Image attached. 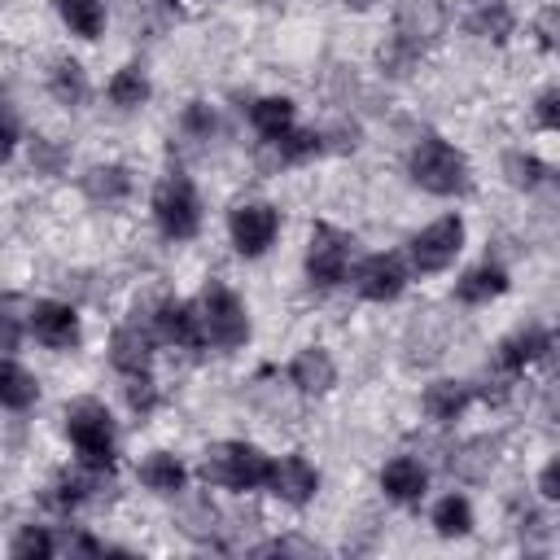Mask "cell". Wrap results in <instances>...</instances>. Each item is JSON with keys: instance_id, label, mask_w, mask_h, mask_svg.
<instances>
[{"instance_id": "cell-1", "label": "cell", "mask_w": 560, "mask_h": 560, "mask_svg": "<svg viewBox=\"0 0 560 560\" xmlns=\"http://www.w3.org/2000/svg\"><path fill=\"white\" fill-rule=\"evenodd\" d=\"M201 481L206 486H228V490H258L267 486V472H271V459L249 446V442H214L201 459Z\"/></svg>"}, {"instance_id": "cell-2", "label": "cell", "mask_w": 560, "mask_h": 560, "mask_svg": "<svg viewBox=\"0 0 560 560\" xmlns=\"http://www.w3.org/2000/svg\"><path fill=\"white\" fill-rule=\"evenodd\" d=\"M411 179L438 197H455V192H468V158L446 144L442 136H424L416 149H411Z\"/></svg>"}, {"instance_id": "cell-3", "label": "cell", "mask_w": 560, "mask_h": 560, "mask_svg": "<svg viewBox=\"0 0 560 560\" xmlns=\"http://www.w3.org/2000/svg\"><path fill=\"white\" fill-rule=\"evenodd\" d=\"M66 433H70L74 451L83 455V464H92V468H109L114 464V416H109L105 402L74 398L66 407Z\"/></svg>"}, {"instance_id": "cell-4", "label": "cell", "mask_w": 560, "mask_h": 560, "mask_svg": "<svg viewBox=\"0 0 560 560\" xmlns=\"http://www.w3.org/2000/svg\"><path fill=\"white\" fill-rule=\"evenodd\" d=\"M201 337L214 341L219 350H236L249 341V315H245V302L223 284V280H210L206 293H201Z\"/></svg>"}, {"instance_id": "cell-5", "label": "cell", "mask_w": 560, "mask_h": 560, "mask_svg": "<svg viewBox=\"0 0 560 560\" xmlns=\"http://www.w3.org/2000/svg\"><path fill=\"white\" fill-rule=\"evenodd\" d=\"M153 219H158V228L171 241L197 236V228H201V197H197L188 175L171 171V175L158 179V188H153Z\"/></svg>"}, {"instance_id": "cell-6", "label": "cell", "mask_w": 560, "mask_h": 560, "mask_svg": "<svg viewBox=\"0 0 560 560\" xmlns=\"http://www.w3.org/2000/svg\"><path fill=\"white\" fill-rule=\"evenodd\" d=\"M350 249H354V241L341 228L315 223L311 228V245H306V276H311V284H319V289L341 284L346 267H350Z\"/></svg>"}, {"instance_id": "cell-7", "label": "cell", "mask_w": 560, "mask_h": 560, "mask_svg": "<svg viewBox=\"0 0 560 560\" xmlns=\"http://www.w3.org/2000/svg\"><path fill=\"white\" fill-rule=\"evenodd\" d=\"M464 249V219L459 214H442L429 228H420L411 236V262L416 271H446Z\"/></svg>"}, {"instance_id": "cell-8", "label": "cell", "mask_w": 560, "mask_h": 560, "mask_svg": "<svg viewBox=\"0 0 560 560\" xmlns=\"http://www.w3.org/2000/svg\"><path fill=\"white\" fill-rule=\"evenodd\" d=\"M446 31V9L442 0H398L394 9V39H402L407 48L424 52L442 39Z\"/></svg>"}, {"instance_id": "cell-9", "label": "cell", "mask_w": 560, "mask_h": 560, "mask_svg": "<svg viewBox=\"0 0 560 560\" xmlns=\"http://www.w3.org/2000/svg\"><path fill=\"white\" fill-rule=\"evenodd\" d=\"M228 232H232V245H236L245 258H258V254L276 241V232H280V214H276L267 201H245V206L232 210Z\"/></svg>"}, {"instance_id": "cell-10", "label": "cell", "mask_w": 560, "mask_h": 560, "mask_svg": "<svg viewBox=\"0 0 560 560\" xmlns=\"http://www.w3.org/2000/svg\"><path fill=\"white\" fill-rule=\"evenodd\" d=\"M354 289H359L368 302H394V298L407 289V267H402L394 254H372V258L359 262Z\"/></svg>"}, {"instance_id": "cell-11", "label": "cell", "mask_w": 560, "mask_h": 560, "mask_svg": "<svg viewBox=\"0 0 560 560\" xmlns=\"http://www.w3.org/2000/svg\"><path fill=\"white\" fill-rule=\"evenodd\" d=\"M267 486H271L284 503L302 508V503L315 499V490H319V472H315V464L302 459V455H280V459L271 464V472H267Z\"/></svg>"}, {"instance_id": "cell-12", "label": "cell", "mask_w": 560, "mask_h": 560, "mask_svg": "<svg viewBox=\"0 0 560 560\" xmlns=\"http://www.w3.org/2000/svg\"><path fill=\"white\" fill-rule=\"evenodd\" d=\"M31 332L48 350H70L79 341V315L66 302H35L31 306Z\"/></svg>"}, {"instance_id": "cell-13", "label": "cell", "mask_w": 560, "mask_h": 560, "mask_svg": "<svg viewBox=\"0 0 560 560\" xmlns=\"http://www.w3.org/2000/svg\"><path fill=\"white\" fill-rule=\"evenodd\" d=\"M149 359H153V337L140 328V324H122L114 337H109V363L127 376L136 372H149Z\"/></svg>"}, {"instance_id": "cell-14", "label": "cell", "mask_w": 560, "mask_h": 560, "mask_svg": "<svg viewBox=\"0 0 560 560\" xmlns=\"http://www.w3.org/2000/svg\"><path fill=\"white\" fill-rule=\"evenodd\" d=\"M289 381H293L302 394H328L332 381H337V368H332L328 350L306 346V350L293 354V363H289Z\"/></svg>"}, {"instance_id": "cell-15", "label": "cell", "mask_w": 560, "mask_h": 560, "mask_svg": "<svg viewBox=\"0 0 560 560\" xmlns=\"http://www.w3.org/2000/svg\"><path fill=\"white\" fill-rule=\"evenodd\" d=\"M153 319H158L162 341H175V346H188V350L206 341V337H201V315H197L192 302H162Z\"/></svg>"}, {"instance_id": "cell-16", "label": "cell", "mask_w": 560, "mask_h": 560, "mask_svg": "<svg viewBox=\"0 0 560 560\" xmlns=\"http://www.w3.org/2000/svg\"><path fill=\"white\" fill-rule=\"evenodd\" d=\"M499 459V438H468L451 451V472L459 481H486Z\"/></svg>"}, {"instance_id": "cell-17", "label": "cell", "mask_w": 560, "mask_h": 560, "mask_svg": "<svg viewBox=\"0 0 560 560\" xmlns=\"http://www.w3.org/2000/svg\"><path fill=\"white\" fill-rule=\"evenodd\" d=\"M424 486H429V472H424V464L411 459V455L389 459L385 472H381V490H385L389 499H398V503H416V499L424 494Z\"/></svg>"}, {"instance_id": "cell-18", "label": "cell", "mask_w": 560, "mask_h": 560, "mask_svg": "<svg viewBox=\"0 0 560 560\" xmlns=\"http://www.w3.org/2000/svg\"><path fill=\"white\" fill-rule=\"evenodd\" d=\"M547 350H551V332L547 328H521L508 341H499V368L503 372H521L525 363L542 359Z\"/></svg>"}, {"instance_id": "cell-19", "label": "cell", "mask_w": 560, "mask_h": 560, "mask_svg": "<svg viewBox=\"0 0 560 560\" xmlns=\"http://www.w3.org/2000/svg\"><path fill=\"white\" fill-rule=\"evenodd\" d=\"M420 402H424V416H429V420L451 424V420L472 402V385H468V381H433Z\"/></svg>"}, {"instance_id": "cell-20", "label": "cell", "mask_w": 560, "mask_h": 560, "mask_svg": "<svg viewBox=\"0 0 560 560\" xmlns=\"http://www.w3.org/2000/svg\"><path fill=\"white\" fill-rule=\"evenodd\" d=\"M503 289H508V271L494 267V262H481V267H472V271L455 284V298H459L464 306H481V302L499 298Z\"/></svg>"}, {"instance_id": "cell-21", "label": "cell", "mask_w": 560, "mask_h": 560, "mask_svg": "<svg viewBox=\"0 0 560 560\" xmlns=\"http://www.w3.org/2000/svg\"><path fill=\"white\" fill-rule=\"evenodd\" d=\"M35 398H39L35 376H31L22 363L0 359V407H9V411H26Z\"/></svg>"}, {"instance_id": "cell-22", "label": "cell", "mask_w": 560, "mask_h": 560, "mask_svg": "<svg viewBox=\"0 0 560 560\" xmlns=\"http://www.w3.org/2000/svg\"><path fill=\"white\" fill-rule=\"evenodd\" d=\"M293 118H298V109H293L289 96H262V101H254V109H249V122H254V131H258L262 140L284 136V131L293 127Z\"/></svg>"}, {"instance_id": "cell-23", "label": "cell", "mask_w": 560, "mask_h": 560, "mask_svg": "<svg viewBox=\"0 0 560 560\" xmlns=\"http://www.w3.org/2000/svg\"><path fill=\"white\" fill-rule=\"evenodd\" d=\"M184 464L171 455V451H153L144 464H140V481L153 490V494H179L184 490Z\"/></svg>"}, {"instance_id": "cell-24", "label": "cell", "mask_w": 560, "mask_h": 560, "mask_svg": "<svg viewBox=\"0 0 560 560\" xmlns=\"http://www.w3.org/2000/svg\"><path fill=\"white\" fill-rule=\"evenodd\" d=\"M83 192H88V201H122L127 192H131V175H127V166H92L88 175H83Z\"/></svg>"}, {"instance_id": "cell-25", "label": "cell", "mask_w": 560, "mask_h": 560, "mask_svg": "<svg viewBox=\"0 0 560 560\" xmlns=\"http://www.w3.org/2000/svg\"><path fill=\"white\" fill-rule=\"evenodd\" d=\"M48 88H52V96H57L61 105H83V96H88V74H83V66H79L74 57H61V61L48 70Z\"/></svg>"}, {"instance_id": "cell-26", "label": "cell", "mask_w": 560, "mask_h": 560, "mask_svg": "<svg viewBox=\"0 0 560 560\" xmlns=\"http://www.w3.org/2000/svg\"><path fill=\"white\" fill-rule=\"evenodd\" d=\"M57 13H61V22H66L74 35H83V39H96V35L105 31V9H101V0H57Z\"/></svg>"}, {"instance_id": "cell-27", "label": "cell", "mask_w": 560, "mask_h": 560, "mask_svg": "<svg viewBox=\"0 0 560 560\" xmlns=\"http://www.w3.org/2000/svg\"><path fill=\"white\" fill-rule=\"evenodd\" d=\"M512 26H516V22H512V9H508L503 0H486V4L468 18V31L481 35V39H494V44H503V39L512 35Z\"/></svg>"}, {"instance_id": "cell-28", "label": "cell", "mask_w": 560, "mask_h": 560, "mask_svg": "<svg viewBox=\"0 0 560 560\" xmlns=\"http://www.w3.org/2000/svg\"><path fill=\"white\" fill-rule=\"evenodd\" d=\"M433 529H438L442 538L468 534V529H472V508H468V499H464V494L438 499V503H433Z\"/></svg>"}, {"instance_id": "cell-29", "label": "cell", "mask_w": 560, "mask_h": 560, "mask_svg": "<svg viewBox=\"0 0 560 560\" xmlns=\"http://www.w3.org/2000/svg\"><path fill=\"white\" fill-rule=\"evenodd\" d=\"M223 521V512L210 503V499H192V503H184V521H179V529L188 534V538H197V542H210V538H219V525Z\"/></svg>"}, {"instance_id": "cell-30", "label": "cell", "mask_w": 560, "mask_h": 560, "mask_svg": "<svg viewBox=\"0 0 560 560\" xmlns=\"http://www.w3.org/2000/svg\"><path fill=\"white\" fill-rule=\"evenodd\" d=\"M109 101H114L118 109L144 105V101H149V79H144V70H140V66H122V70L109 79Z\"/></svg>"}, {"instance_id": "cell-31", "label": "cell", "mask_w": 560, "mask_h": 560, "mask_svg": "<svg viewBox=\"0 0 560 560\" xmlns=\"http://www.w3.org/2000/svg\"><path fill=\"white\" fill-rule=\"evenodd\" d=\"M267 144L276 149V162H306V158L324 153V136L319 131H298V127H289L284 136H276Z\"/></svg>"}, {"instance_id": "cell-32", "label": "cell", "mask_w": 560, "mask_h": 560, "mask_svg": "<svg viewBox=\"0 0 560 560\" xmlns=\"http://www.w3.org/2000/svg\"><path fill=\"white\" fill-rule=\"evenodd\" d=\"M503 175H508L512 188H525V192H529V188H538V184L547 179V162H538L534 153H516V149H512V153L503 158Z\"/></svg>"}, {"instance_id": "cell-33", "label": "cell", "mask_w": 560, "mask_h": 560, "mask_svg": "<svg viewBox=\"0 0 560 560\" xmlns=\"http://www.w3.org/2000/svg\"><path fill=\"white\" fill-rule=\"evenodd\" d=\"M376 61H381V70H385V74L407 79V74H411V66L420 61V52H416V48H407L402 39H389V44H381V48H376Z\"/></svg>"}, {"instance_id": "cell-34", "label": "cell", "mask_w": 560, "mask_h": 560, "mask_svg": "<svg viewBox=\"0 0 560 560\" xmlns=\"http://www.w3.org/2000/svg\"><path fill=\"white\" fill-rule=\"evenodd\" d=\"M18 560H39V556H52L57 551V542L48 538V529H39V525H26L18 538H13V547H9Z\"/></svg>"}, {"instance_id": "cell-35", "label": "cell", "mask_w": 560, "mask_h": 560, "mask_svg": "<svg viewBox=\"0 0 560 560\" xmlns=\"http://www.w3.org/2000/svg\"><path fill=\"white\" fill-rule=\"evenodd\" d=\"M18 341H22L18 302H13V298H0V354H4V350H18Z\"/></svg>"}, {"instance_id": "cell-36", "label": "cell", "mask_w": 560, "mask_h": 560, "mask_svg": "<svg viewBox=\"0 0 560 560\" xmlns=\"http://www.w3.org/2000/svg\"><path fill=\"white\" fill-rule=\"evenodd\" d=\"M127 402H131V411H153V402H158V389H153V381H149V372H136V376H127Z\"/></svg>"}, {"instance_id": "cell-37", "label": "cell", "mask_w": 560, "mask_h": 560, "mask_svg": "<svg viewBox=\"0 0 560 560\" xmlns=\"http://www.w3.org/2000/svg\"><path fill=\"white\" fill-rule=\"evenodd\" d=\"M184 127H188L192 136H210V131H214V114H210V105H206V101H192V105L184 109Z\"/></svg>"}, {"instance_id": "cell-38", "label": "cell", "mask_w": 560, "mask_h": 560, "mask_svg": "<svg viewBox=\"0 0 560 560\" xmlns=\"http://www.w3.org/2000/svg\"><path fill=\"white\" fill-rule=\"evenodd\" d=\"M538 127H547V131H556L560 127V92L556 88H547L542 96H538Z\"/></svg>"}, {"instance_id": "cell-39", "label": "cell", "mask_w": 560, "mask_h": 560, "mask_svg": "<svg viewBox=\"0 0 560 560\" xmlns=\"http://www.w3.org/2000/svg\"><path fill=\"white\" fill-rule=\"evenodd\" d=\"M538 494L551 503V499H560V459H547V468L538 472Z\"/></svg>"}, {"instance_id": "cell-40", "label": "cell", "mask_w": 560, "mask_h": 560, "mask_svg": "<svg viewBox=\"0 0 560 560\" xmlns=\"http://www.w3.org/2000/svg\"><path fill=\"white\" fill-rule=\"evenodd\" d=\"M556 22H560V9L547 4V9L538 13V39H542V48H556Z\"/></svg>"}, {"instance_id": "cell-41", "label": "cell", "mask_w": 560, "mask_h": 560, "mask_svg": "<svg viewBox=\"0 0 560 560\" xmlns=\"http://www.w3.org/2000/svg\"><path fill=\"white\" fill-rule=\"evenodd\" d=\"M13 144H18V127H13V118H9V114H0V162H9Z\"/></svg>"}, {"instance_id": "cell-42", "label": "cell", "mask_w": 560, "mask_h": 560, "mask_svg": "<svg viewBox=\"0 0 560 560\" xmlns=\"http://www.w3.org/2000/svg\"><path fill=\"white\" fill-rule=\"evenodd\" d=\"M346 4H350V9H359V13H363V9H372V4H381V0H346Z\"/></svg>"}]
</instances>
